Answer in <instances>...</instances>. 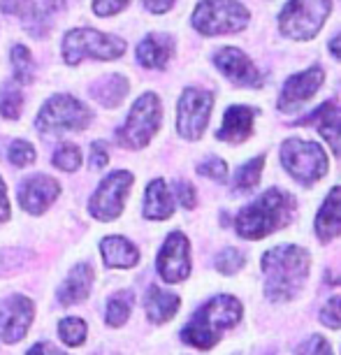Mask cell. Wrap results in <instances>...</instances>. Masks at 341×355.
I'll use <instances>...</instances> for the list:
<instances>
[{
    "instance_id": "obj_1",
    "label": "cell",
    "mask_w": 341,
    "mask_h": 355,
    "mask_svg": "<svg viewBox=\"0 0 341 355\" xmlns=\"http://www.w3.org/2000/svg\"><path fill=\"white\" fill-rule=\"evenodd\" d=\"M265 270V293L274 302L290 300L302 291L309 277V253L299 246H277L267 251L263 258Z\"/></svg>"
},
{
    "instance_id": "obj_2",
    "label": "cell",
    "mask_w": 341,
    "mask_h": 355,
    "mask_svg": "<svg viewBox=\"0 0 341 355\" xmlns=\"http://www.w3.org/2000/svg\"><path fill=\"white\" fill-rule=\"evenodd\" d=\"M292 209H295V200L288 193L270 189L263 193L256 202L244 207L235 220L239 237L246 239H263L270 232L279 230L286 223H290Z\"/></svg>"
},
{
    "instance_id": "obj_3",
    "label": "cell",
    "mask_w": 341,
    "mask_h": 355,
    "mask_svg": "<svg viewBox=\"0 0 341 355\" xmlns=\"http://www.w3.org/2000/svg\"><path fill=\"white\" fill-rule=\"evenodd\" d=\"M239 318H242V304H239V300L230 297V295H218V297L209 300L189 320V325L182 332V339L186 344L207 351V348H211L220 339L223 330L237 325Z\"/></svg>"
},
{
    "instance_id": "obj_4",
    "label": "cell",
    "mask_w": 341,
    "mask_h": 355,
    "mask_svg": "<svg viewBox=\"0 0 341 355\" xmlns=\"http://www.w3.org/2000/svg\"><path fill=\"white\" fill-rule=\"evenodd\" d=\"M251 21L249 10L239 0H202L193 12V28L202 35H232Z\"/></svg>"
},
{
    "instance_id": "obj_5",
    "label": "cell",
    "mask_w": 341,
    "mask_h": 355,
    "mask_svg": "<svg viewBox=\"0 0 341 355\" xmlns=\"http://www.w3.org/2000/svg\"><path fill=\"white\" fill-rule=\"evenodd\" d=\"M332 0H288L279 15V28L290 40H311L325 26Z\"/></svg>"
},
{
    "instance_id": "obj_6",
    "label": "cell",
    "mask_w": 341,
    "mask_h": 355,
    "mask_svg": "<svg viewBox=\"0 0 341 355\" xmlns=\"http://www.w3.org/2000/svg\"><path fill=\"white\" fill-rule=\"evenodd\" d=\"M125 42L116 35L93 31V28H75L63 37V58L68 65L82 63L84 58H98V61H114L123 56Z\"/></svg>"
},
{
    "instance_id": "obj_7",
    "label": "cell",
    "mask_w": 341,
    "mask_h": 355,
    "mask_svg": "<svg viewBox=\"0 0 341 355\" xmlns=\"http://www.w3.org/2000/svg\"><path fill=\"white\" fill-rule=\"evenodd\" d=\"M93 121V112L72 96H53L37 114V130L44 135H61L68 130H84Z\"/></svg>"
},
{
    "instance_id": "obj_8",
    "label": "cell",
    "mask_w": 341,
    "mask_h": 355,
    "mask_svg": "<svg viewBox=\"0 0 341 355\" xmlns=\"http://www.w3.org/2000/svg\"><path fill=\"white\" fill-rule=\"evenodd\" d=\"M160 119H163V110H160L158 96L156 93H144L142 98H137V103L132 105L125 123L116 132L119 144L128 146V149H142L158 132Z\"/></svg>"
},
{
    "instance_id": "obj_9",
    "label": "cell",
    "mask_w": 341,
    "mask_h": 355,
    "mask_svg": "<svg viewBox=\"0 0 341 355\" xmlns=\"http://www.w3.org/2000/svg\"><path fill=\"white\" fill-rule=\"evenodd\" d=\"M281 160L290 177L299 184H316L327 172V153L316 142L286 139L281 146Z\"/></svg>"
},
{
    "instance_id": "obj_10",
    "label": "cell",
    "mask_w": 341,
    "mask_h": 355,
    "mask_svg": "<svg viewBox=\"0 0 341 355\" xmlns=\"http://www.w3.org/2000/svg\"><path fill=\"white\" fill-rule=\"evenodd\" d=\"M213 93L202 89H186L177 107V130L184 139H200L209 123Z\"/></svg>"
},
{
    "instance_id": "obj_11",
    "label": "cell",
    "mask_w": 341,
    "mask_h": 355,
    "mask_svg": "<svg viewBox=\"0 0 341 355\" xmlns=\"http://www.w3.org/2000/svg\"><path fill=\"white\" fill-rule=\"evenodd\" d=\"M132 189V174L125 170H119L110 174L103 184L98 186L96 196H93L89 211L91 216H96L98 220H114L121 216L125 198Z\"/></svg>"
},
{
    "instance_id": "obj_12",
    "label": "cell",
    "mask_w": 341,
    "mask_h": 355,
    "mask_svg": "<svg viewBox=\"0 0 341 355\" xmlns=\"http://www.w3.org/2000/svg\"><path fill=\"white\" fill-rule=\"evenodd\" d=\"M213 65L220 70V75L225 79H230L232 84L242 86V89H256V86L263 84V75L256 68V63L242 49H235V46H220V49H216Z\"/></svg>"
},
{
    "instance_id": "obj_13",
    "label": "cell",
    "mask_w": 341,
    "mask_h": 355,
    "mask_svg": "<svg viewBox=\"0 0 341 355\" xmlns=\"http://www.w3.org/2000/svg\"><path fill=\"white\" fill-rule=\"evenodd\" d=\"M325 82V72L323 68L313 65V68L299 72V75H292L286 79L283 89H281L279 96V110L281 112H295L302 105H306L309 100L316 96L318 89Z\"/></svg>"
},
{
    "instance_id": "obj_14",
    "label": "cell",
    "mask_w": 341,
    "mask_h": 355,
    "mask_svg": "<svg viewBox=\"0 0 341 355\" xmlns=\"http://www.w3.org/2000/svg\"><path fill=\"white\" fill-rule=\"evenodd\" d=\"M158 274L167 284H179L191 274L189 239L182 232H172L158 253Z\"/></svg>"
},
{
    "instance_id": "obj_15",
    "label": "cell",
    "mask_w": 341,
    "mask_h": 355,
    "mask_svg": "<svg viewBox=\"0 0 341 355\" xmlns=\"http://www.w3.org/2000/svg\"><path fill=\"white\" fill-rule=\"evenodd\" d=\"M33 323V302L24 295H12V297L0 302V339L5 344H15L24 339Z\"/></svg>"
},
{
    "instance_id": "obj_16",
    "label": "cell",
    "mask_w": 341,
    "mask_h": 355,
    "mask_svg": "<svg viewBox=\"0 0 341 355\" xmlns=\"http://www.w3.org/2000/svg\"><path fill=\"white\" fill-rule=\"evenodd\" d=\"M61 193V186H58L56 179L46 177V174H37V177H30L26 182L19 184V205L24 207L28 214H42L53 205V200Z\"/></svg>"
},
{
    "instance_id": "obj_17",
    "label": "cell",
    "mask_w": 341,
    "mask_h": 355,
    "mask_svg": "<svg viewBox=\"0 0 341 355\" xmlns=\"http://www.w3.org/2000/svg\"><path fill=\"white\" fill-rule=\"evenodd\" d=\"M253 119H256V112L246 105H235L225 112L223 116V125L216 132V137L220 142H230V144H242L251 137L253 132Z\"/></svg>"
},
{
    "instance_id": "obj_18",
    "label": "cell",
    "mask_w": 341,
    "mask_h": 355,
    "mask_svg": "<svg viewBox=\"0 0 341 355\" xmlns=\"http://www.w3.org/2000/svg\"><path fill=\"white\" fill-rule=\"evenodd\" d=\"M304 123H316L325 142L341 156V107H337V103H323L311 116L304 119Z\"/></svg>"
},
{
    "instance_id": "obj_19",
    "label": "cell",
    "mask_w": 341,
    "mask_h": 355,
    "mask_svg": "<svg viewBox=\"0 0 341 355\" xmlns=\"http://www.w3.org/2000/svg\"><path fill=\"white\" fill-rule=\"evenodd\" d=\"M172 51H175V42L170 35L151 33L137 46V61L149 70H163L172 58Z\"/></svg>"
},
{
    "instance_id": "obj_20",
    "label": "cell",
    "mask_w": 341,
    "mask_h": 355,
    "mask_svg": "<svg viewBox=\"0 0 341 355\" xmlns=\"http://www.w3.org/2000/svg\"><path fill=\"white\" fill-rule=\"evenodd\" d=\"M93 281H96V272L89 263H82L77 265L75 270L68 274L65 284L61 286L58 291V302L61 304H77V302H84L89 297L91 288H93Z\"/></svg>"
},
{
    "instance_id": "obj_21",
    "label": "cell",
    "mask_w": 341,
    "mask_h": 355,
    "mask_svg": "<svg viewBox=\"0 0 341 355\" xmlns=\"http://www.w3.org/2000/svg\"><path fill=\"white\" fill-rule=\"evenodd\" d=\"M175 214V198L163 179H153L146 186V200H144V216L151 220H165Z\"/></svg>"
},
{
    "instance_id": "obj_22",
    "label": "cell",
    "mask_w": 341,
    "mask_h": 355,
    "mask_svg": "<svg viewBox=\"0 0 341 355\" xmlns=\"http://www.w3.org/2000/svg\"><path fill=\"white\" fill-rule=\"evenodd\" d=\"M100 253H103L107 267H119V270H128V267L137 265L139 253L125 237H119V234H112V237H105L100 242Z\"/></svg>"
},
{
    "instance_id": "obj_23",
    "label": "cell",
    "mask_w": 341,
    "mask_h": 355,
    "mask_svg": "<svg viewBox=\"0 0 341 355\" xmlns=\"http://www.w3.org/2000/svg\"><path fill=\"white\" fill-rule=\"evenodd\" d=\"M316 232L320 239H332L341 234V189L330 191L316 216Z\"/></svg>"
},
{
    "instance_id": "obj_24",
    "label": "cell",
    "mask_w": 341,
    "mask_h": 355,
    "mask_svg": "<svg viewBox=\"0 0 341 355\" xmlns=\"http://www.w3.org/2000/svg\"><path fill=\"white\" fill-rule=\"evenodd\" d=\"M179 304H182L179 295L160 291L156 286H151L144 297V309L153 323H165V320H170L179 311Z\"/></svg>"
},
{
    "instance_id": "obj_25",
    "label": "cell",
    "mask_w": 341,
    "mask_h": 355,
    "mask_svg": "<svg viewBox=\"0 0 341 355\" xmlns=\"http://www.w3.org/2000/svg\"><path fill=\"white\" fill-rule=\"evenodd\" d=\"M91 96L103 107H119L121 100L128 96V79H123L121 75H107L93 86Z\"/></svg>"
},
{
    "instance_id": "obj_26",
    "label": "cell",
    "mask_w": 341,
    "mask_h": 355,
    "mask_svg": "<svg viewBox=\"0 0 341 355\" xmlns=\"http://www.w3.org/2000/svg\"><path fill=\"white\" fill-rule=\"evenodd\" d=\"M132 304H135V295L128 291L112 295L110 302H107V323L112 327H121L130 318Z\"/></svg>"
},
{
    "instance_id": "obj_27",
    "label": "cell",
    "mask_w": 341,
    "mask_h": 355,
    "mask_svg": "<svg viewBox=\"0 0 341 355\" xmlns=\"http://www.w3.org/2000/svg\"><path fill=\"white\" fill-rule=\"evenodd\" d=\"M263 165H265V156H258V158H253V160H249L246 165H242L237 170V174H235V191H239V193H249V191H253L258 186V182H260V172H263Z\"/></svg>"
},
{
    "instance_id": "obj_28",
    "label": "cell",
    "mask_w": 341,
    "mask_h": 355,
    "mask_svg": "<svg viewBox=\"0 0 341 355\" xmlns=\"http://www.w3.org/2000/svg\"><path fill=\"white\" fill-rule=\"evenodd\" d=\"M12 65H15V75L19 84H30L35 77V63H33L30 51L24 44H17L12 49Z\"/></svg>"
},
{
    "instance_id": "obj_29",
    "label": "cell",
    "mask_w": 341,
    "mask_h": 355,
    "mask_svg": "<svg viewBox=\"0 0 341 355\" xmlns=\"http://www.w3.org/2000/svg\"><path fill=\"white\" fill-rule=\"evenodd\" d=\"M58 337L65 346H82L86 339V323L82 318H63L58 323Z\"/></svg>"
},
{
    "instance_id": "obj_30",
    "label": "cell",
    "mask_w": 341,
    "mask_h": 355,
    "mask_svg": "<svg viewBox=\"0 0 341 355\" xmlns=\"http://www.w3.org/2000/svg\"><path fill=\"white\" fill-rule=\"evenodd\" d=\"M21 105H24L21 91L15 84H5L3 93H0V114L5 119H19L21 116Z\"/></svg>"
},
{
    "instance_id": "obj_31",
    "label": "cell",
    "mask_w": 341,
    "mask_h": 355,
    "mask_svg": "<svg viewBox=\"0 0 341 355\" xmlns=\"http://www.w3.org/2000/svg\"><path fill=\"white\" fill-rule=\"evenodd\" d=\"M53 165L63 172H75L82 165V151H79L77 144H63L58 146L56 153H53Z\"/></svg>"
},
{
    "instance_id": "obj_32",
    "label": "cell",
    "mask_w": 341,
    "mask_h": 355,
    "mask_svg": "<svg viewBox=\"0 0 341 355\" xmlns=\"http://www.w3.org/2000/svg\"><path fill=\"white\" fill-rule=\"evenodd\" d=\"M8 158L12 165L17 167H28L33 165L35 160V149H33L30 142H24V139H17V142L10 144V151H8Z\"/></svg>"
},
{
    "instance_id": "obj_33",
    "label": "cell",
    "mask_w": 341,
    "mask_h": 355,
    "mask_svg": "<svg viewBox=\"0 0 341 355\" xmlns=\"http://www.w3.org/2000/svg\"><path fill=\"white\" fill-rule=\"evenodd\" d=\"M244 267V256L237 249H225L216 258V270L220 274H235Z\"/></svg>"
},
{
    "instance_id": "obj_34",
    "label": "cell",
    "mask_w": 341,
    "mask_h": 355,
    "mask_svg": "<svg viewBox=\"0 0 341 355\" xmlns=\"http://www.w3.org/2000/svg\"><path fill=\"white\" fill-rule=\"evenodd\" d=\"M320 323L330 330H341V297H332L320 311Z\"/></svg>"
},
{
    "instance_id": "obj_35",
    "label": "cell",
    "mask_w": 341,
    "mask_h": 355,
    "mask_svg": "<svg viewBox=\"0 0 341 355\" xmlns=\"http://www.w3.org/2000/svg\"><path fill=\"white\" fill-rule=\"evenodd\" d=\"M198 172L202 174V177L223 182V179L227 177V165L220 158H207V160H202V163L198 165Z\"/></svg>"
},
{
    "instance_id": "obj_36",
    "label": "cell",
    "mask_w": 341,
    "mask_h": 355,
    "mask_svg": "<svg viewBox=\"0 0 341 355\" xmlns=\"http://www.w3.org/2000/svg\"><path fill=\"white\" fill-rule=\"evenodd\" d=\"M295 355H332V348H330V344H327L323 337L313 334V337H309L302 346L297 348Z\"/></svg>"
},
{
    "instance_id": "obj_37",
    "label": "cell",
    "mask_w": 341,
    "mask_h": 355,
    "mask_svg": "<svg viewBox=\"0 0 341 355\" xmlns=\"http://www.w3.org/2000/svg\"><path fill=\"white\" fill-rule=\"evenodd\" d=\"M128 5H130V0H93V12H96L98 17H112L125 10Z\"/></svg>"
},
{
    "instance_id": "obj_38",
    "label": "cell",
    "mask_w": 341,
    "mask_h": 355,
    "mask_svg": "<svg viewBox=\"0 0 341 355\" xmlns=\"http://www.w3.org/2000/svg\"><path fill=\"white\" fill-rule=\"evenodd\" d=\"M0 8L8 12V15H19V17H30L33 10H35L30 0H3Z\"/></svg>"
},
{
    "instance_id": "obj_39",
    "label": "cell",
    "mask_w": 341,
    "mask_h": 355,
    "mask_svg": "<svg viewBox=\"0 0 341 355\" xmlns=\"http://www.w3.org/2000/svg\"><path fill=\"white\" fill-rule=\"evenodd\" d=\"M175 191H177L179 202H182L186 209H193V207H195V189H193V184H189V182H177L175 184Z\"/></svg>"
},
{
    "instance_id": "obj_40",
    "label": "cell",
    "mask_w": 341,
    "mask_h": 355,
    "mask_svg": "<svg viewBox=\"0 0 341 355\" xmlns=\"http://www.w3.org/2000/svg\"><path fill=\"white\" fill-rule=\"evenodd\" d=\"M110 163V151H107V144L105 142H93L91 146V167L93 170H100Z\"/></svg>"
},
{
    "instance_id": "obj_41",
    "label": "cell",
    "mask_w": 341,
    "mask_h": 355,
    "mask_svg": "<svg viewBox=\"0 0 341 355\" xmlns=\"http://www.w3.org/2000/svg\"><path fill=\"white\" fill-rule=\"evenodd\" d=\"M172 5H175V0H144V8L149 10L151 15H165Z\"/></svg>"
},
{
    "instance_id": "obj_42",
    "label": "cell",
    "mask_w": 341,
    "mask_h": 355,
    "mask_svg": "<svg viewBox=\"0 0 341 355\" xmlns=\"http://www.w3.org/2000/svg\"><path fill=\"white\" fill-rule=\"evenodd\" d=\"M26 355H68V353L58 351L56 346H51V344H46V341H42V344H35V346H33Z\"/></svg>"
},
{
    "instance_id": "obj_43",
    "label": "cell",
    "mask_w": 341,
    "mask_h": 355,
    "mask_svg": "<svg viewBox=\"0 0 341 355\" xmlns=\"http://www.w3.org/2000/svg\"><path fill=\"white\" fill-rule=\"evenodd\" d=\"M10 218V205H8V193H5V184L0 179V223Z\"/></svg>"
},
{
    "instance_id": "obj_44",
    "label": "cell",
    "mask_w": 341,
    "mask_h": 355,
    "mask_svg": "<svg viewBox=\"0 0 341 355\" xmlns=\"http://www.w3.org/2000/svg\"><path fill=\"white\" fill-rule=\"evenodd\" d=\"M330 51H332V56L337 58V61H341V33L337 37L330 40Z\"/></svg>"
}]
</instances>
